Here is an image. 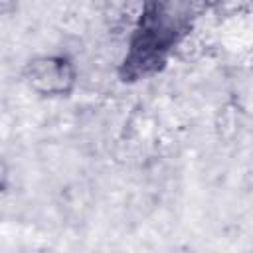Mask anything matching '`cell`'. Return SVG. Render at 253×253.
Instances as JSON below:
<instances>
[{"label":"cell","mask_w":253,"mask_h":253,"mask_svg":"<svg viewBox=\"0 0 253 253\" xmlns=\"http://www.w3.org/2000/svg\"><path fill=\"white\" fill-rule=\"evenodd\" d=\"M24 81L42 97H63L73 91L77 71L65 55H38L26 63Z\"/></svg>","instance_id":"obj_1"}]
</instances>
